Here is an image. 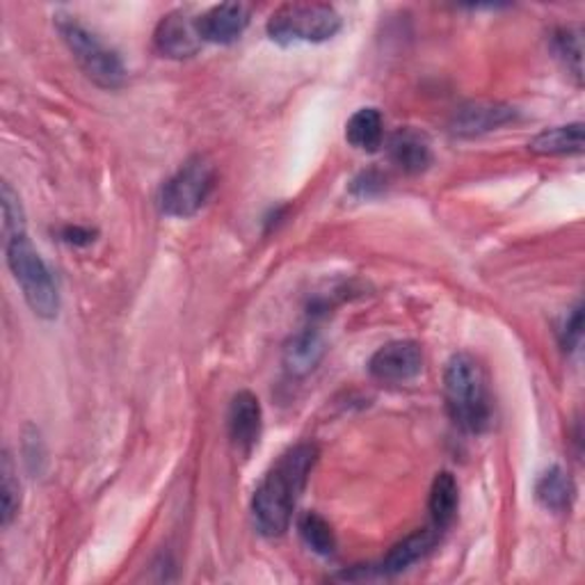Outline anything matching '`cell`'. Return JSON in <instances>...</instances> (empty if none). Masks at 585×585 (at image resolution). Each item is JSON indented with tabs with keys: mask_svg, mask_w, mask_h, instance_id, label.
<instances>
[{
	"mask_svg": "<svg viewBox=\"0 0 585 585\" xmlns=\"http://www.w3.org/2000/svg\"><path fill=\"white\" fill-rule=\"evenodd\" d=\"M316 460L319 446L304 442L289 448L278 464H272L252 496V517L261 535L280 537L291 528L297 501Z\"/></svg>",
	"mask_w": 585,
	"mask_h": 585,
	"instance_id": "1",
	"label": "cell"
},
{
	"mask_svg": "<svg viewBox=\"0 0 585 585\" xmlns=\"http://www.w3.org/2000/svg\"><path fill=\"white\" fill-rule=\"evenodd\" d=\"M444 399L462 433L483 435L492 425V399L483 366L466 353L453 355L444 371Z\"/></svg>",
	"mask_w": 585,
	"mask_h": 585,
	"instance_id": "2",
	"label": "cell"
},
{
	"mask_svg": "<svg viewBox=\"0 0 585 585\" xmlns=\"http://www.w3.org/2000/svg\"><path fill=\"white\" fill-rule=\"evenodd\" d=\"M3 245L8 268L14 282L21 286L32 314L44 321H53L60 311V293L47 261L32 248L28 233L10 236L3 241Z\"/></svg>",
	"mask_w": 585,
	"mask_h": 585,
	"instance_id": "3",
	"label": "cell"
},
{
	"mask_svg": "<svg viewBox=\"0 0 585 585\" xmlns=\"http://www.w3.org/2000/svg\"><path fill=\"white\" fill-rule=\"evenodd\" d=\"M56 23L58 32L62 34V42L94 85L103 90H120L127 83L122 58L105 47L90 28L69 14H58Z\"/></svg>",
	"mask_w": 585,
	"mask_h": 585,
	"instance_id": "4",
	"label": "cell"
},
{
	"mask_svg": "<svg viewBox=\"0 0 585 585\" xmlns=\"http://www.w3.org/2000/svg\"><path fill=\"white\" fill-rule=\"evenodd\" d=\"M341 14L327 3H286L268 19V34L278 44H319L341 30Z\"/></svg>",
	"mask_w": 585,
	"mask_h": 585,
	"instance_id": "5",
	"label": "cell"
},
{
	"mask_svg": "<svg viewBox=\"0 0 585 585\" xmlns=\"http://www.w3.org/2000/svg\"><path fill=\"white\" fill-rule=\"evenodd\" d=\"M215 168L204 155H192L161 188V211L170 218H192L211 198Z\"/></svg>",
	"mask_w": 585,
	"mask_h": 585,
	"instance_id": "6",
	"label": "cell"
},
{
	"mask_svg": "<svg viewBox=\"0 0 585 585\" xmlns=\"http://www.w3.org/2000/svg\"><path fill=\"white\" fill-rule=\"evenodd\" d=\"M423 371V353L414 341H392L375 350L369 362V373L377 382L403 384Z\"/></svg>",
	"mask_w": 585,
	"mask_h": 585,
	"instance_id": "7",
	"label": "cell"
},
{
	"mask_svg": "<svg viewBox=\"0 0 585 585\" xmlns=\"http://www.w3.org/2000/svg\"><path fill=\"white\" fill-rule=\"evenodd\" d=\"M153 44L161 56L172 60H188L198 56L202 49V37L198 30V19H192L183 10L165 14L153 32Z\"/></svg>",
	"mask_w": 585,
	"mask_h": 585,
	"instance_id": "8",
	"label": "cell"
},
{
	"mask_svg": "<svg viewBox=\"0 0 585 585\" xmlns=\"http://www.w3.org/2000/svg\"><path fill=\"white\" fill-rule=\"evenodd\" d=\"M515 117L517 112L511 105L492 103V101H472L453 114L451 131L460 138H474L511 124Z\"/></svg>",
	"mask_w": 585,
	"mask_h": 585,
	"instance_id": "9",
	"label": "cell"
},
{
	"mask_svg": "<svg viewBox=\"0 0 585 585\" xmlns=\"http://www.w3.org/2000/svg\"><path fill=\"white\" fill-rule=\"evenodd\" d=\"M229 437L241 453H250L263 431V410L252 392H239L229 405Z\"/></svg>",
	"mask_w": 585,
	"mask_h": 585,
	"instance_id": "10",
	"label": "cell"
},
{
	"mask_svg": "<svg viewBox=\"0 0 585 585\" xmlns=\"http://www.w3.org/2000/svg\"><path fill=\"white\" fill-rule=\"evenodd\" d=\"M250 26V10L241 3H222L198 17L202 42L233 44Z\"/></svg>",
	"mask_w": 585,
	"mask_h": 585,
	"instance_id": "11",
	"label": "cell"
},
{
	"mask_svg": "<svg viewBox=\"0 0 585 585\" xmlns=\"http://www.w3.org/2000/svg\"><path fill=\"white\" fill-rule=\"evenodd\" d=\"M389 159L407 174H421L433 163V151L427 138L414 129H399L386 142Z\"/></svg>",
	"mask_w": 585,
	"mask_h": 585,
	"instance_id": "12",
	"label": "cell"
},
{
	"mask_svg": "<svg viewBox=\"0 0 585 585\" xmlns=\"http://www.w3.org/2000/svg\"><path fill=\"white\" fill-rule=\"evenodd\" d=\"M325 355V341L316 330H302L284 347V369L291 377H304Z\"/></svg>",
	"mask_w": 585,
	"mask_h": 585,
	"instance_id": "13",
	"label": "cell"
},
{
	"mask_svg": "<svg viewBox=\"0 0 585 585\" xmlns=\"http://www.w3.org/2000/svg\"><path fill=\"white\" fill-rule=\"evenodd\" d=\"M442 531L433 528H423L416 531L412 535H407L405 539H401L396 547L386 554V558L380 563V574H399L403 569H407L410 565H414L416 561H421L427 552H431L437 537Z\"/></svg>",
	"mask_w": 585,
	"mask_h": 585,
	"instance_id": "14",
	"label": "cell"
},
{
	"mask_svg": "<svg viewBox=\"0 0 585 585\" xmlns=\"http://www.w3.org/2000/svg\"><path fill=\"white\" fill-rule=\"evenodd\" d=\"M460 508V487L451 472H440L431 487V498H427V511H431L433 526L437 531H446Z\"/></svg>",
	"mask_w": 585,
	"mask_h": 585,
	"instance_id": "15",
	"label": "cell"
},
{
	"mask_svg": "<svg viewBox=\"0 0 585 585\" xmlns=\"http://www.w3.org/2000/svg\"><path fill=\"white\" fill-rule=\"evenodd\" d=\"M528 149L537 155H578L583 153V124H565L537 133Z\"/></svg>",
	"mask_w": 585,
	"mask_h": 585,
	"instance_id": "16",
	"label": "cell"
},
{
	"mask_svg": "<svg viewBox=\"0 0 585 585\" xmlns=\"http://www.w3.org/2000/svg\"><path fill=\"white\" fill-rule=\"evenodd\" d=\"M574 483L563 466H552L544 472L535 485V496L552 513H565L572 508L574 501Z\"/></svg>",
	"mask_w": 585,
	"mask_h": 585,
	"instance_id": "17",
	"label": "cell"
},
{
	"mask_svg": "<svg viewBox=\"0 0 585 585\" xmlns=\"http://www.w3.org/2000/svg\"><path fill=\"white\" fill-rule=\"evenodd\" d=\"M345 140L360 151H377L384 140V120L377 108H360L345 124Z\"/></svg>",
	"mask_w": 585,
	"mask_h": 585,
	"instance_id": "18",
	"label": "cell"
},
{
	"mask_svg": "<svg viewBox=\"0 0 585 585\" xmlns=\"http://www.w3.org/2000/svg\"><path fill=\"white\" fill-rule=\"evenodd\" d=\"M297 533L306 547L319 556H332L336 552V535L332 524L319 513H304L297 520Z\"/></svg>",
	"mask_w": 585,
	"mask_h": 585,
	"instance_id": "19",
	"label": "cell"
},
{
	"mask_svg": "<svg viewBox=\"0 0 585 585\" xmlns=\"http://www.w3.org/2000/svg\"><path fill=\"white\" fill-rule=\"evenodd\" d=\"M0 492H3V528H8L21 508V483L10 451L3 453V464H0Z\"/></svg>",
	"mask_w": 585,
	"mask_h": 585,
	"instance_id": "20",
	"label": "cell"
},
{
	"mask_svg": "<svg viewBox=\"0 0 585 585\" xmlns=\"http://www.w3.org/2000/svg\"><path fill=\"white\" fill-rule=\"evenodd\" d=\"M554 47H556V53L563 58L567 71H572V75L581 83V75H583V39H581V30L578 28H561L554 34Z\"/></svg>",
	"mask_w": 585,
	"mask_h": 585,
	"instance_id": "21",
	"label": "cell"
},
{
	"mask_svg": "<svg viewBox=\"0 0 585 585\" xmlns=\"http://www.w3.org/2000/svg\"><path fill=\"white\" fill-rule=\"evenodd\" d=\"M19 233H26V215L19 194L14 188L6 181L3 183V239L19 236Z\"/></svg>",
	"mask_w": 585,
	"mask_h": 585,
	"instance_id": "22",
	"label": "cell"
},
{
	"mask_svg": "<svg viewBox=\"0 0 585 585\" xmlns=\"http://www.w3.org/2000/svg\"><path fill=\"white\" fill-rule=\"evenodd\" d=\"M558 334H561V345L565 350H576L578 347L581 336H583V309H581V304H576L569 311V314L565 316Z\"/></svg>",
	"mask_w": 585,
	"mask_h": 585,
	"instance_id": "23",
	"label": "cell"
},
{
	"mask_svg": "<svg viewBox=\"0 0 585 585\" xmlns=\"http://www.w3.org/2000/svg\"><path fill=\"white\" fill-rule=\"evenodd\" d=\"M60 236H62V241L69 243V245L83 248V245L94 243L97 231H92V229H88V226H64Z\"/></svg>",
	"mask_w": 585,
	"mask_h": 585,
	"instance_id": "24",
	"label": "cell"
}]
</instances>
